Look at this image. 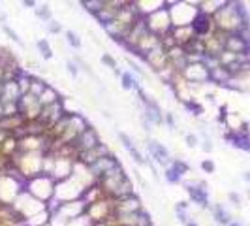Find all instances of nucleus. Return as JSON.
Masks as SVG:
<instances>
[{
  "label": "nucleus",
  "instance_id": "nucleus-1",
  "mask_svg": "<svg viewBox=\"0 0 250 226\" xmlns=\"http://www.w3.org/2000/svg\"><path fill=\"white\" fill-rule=\"evenodd\" d=\"M56 190V181L47 175V173H40L36 177H30L28 181H25V192H28L32 198H36L38 202H42L45 206L51 204V200L55 198Z\"/></svg>",
  "mask_w": 250,
  "mask_h": 226
},
{
  "label": "nucleus",
  "instance_id": "nucleus-2",
  "mask_svg": "<svg viewBox=\"0 0 250 226\" xmlns=\"http://www.w3.org/2000/svg\"><path fill=\"white\" fill-rule=\"evenodd\" d=\"M167 12L173 27H190L194 23L196 15L199 14L197 2H184V0L167 2Z\"/></svg>",
  "mask_w": 250,
  "mask_h": 226
},
{
  "label": "nucleus",
  "instance_id": "nucleus-3",
  "mask_svg": "<svg viewBox=\"0 0 250 226\" xmlns=\"http://www.w3.org/2000/svg\"><path fill=\"white\" fill-rule=\"evenodd\" d=\"M213 23H214L216 30L226 32V34H233L239 28H243V23L237 15L235 2H224L222 8L213 15Z\"/></svg>",
  "mask_w": 250,
  "mask_h": 226
},
{
  "label": "nucleus",
  "instance_id": "nucleus-4",
  "mask_svg": "<svg viewBox=\"0 0 250 226\" xmlns=\"http://www.w3.org/2000/svg\"><path fill=\"white\" fill-rule=\"evenodd\" d=\"M182 187H184V190H186V194H188V202L190 204H194L197 207H201V209H211V204H209V187L205 181H188V179H184L182 181Z\"/></svg>",
  "mask_w": 250,
  "mask_h": 226
},
{
  "label": "nucleus",
  "instance_id": "nucleus-5",
  "mask_svg": "<svg viewBox=\"0 0 250 226\" xmlns=\"http://www.w3.org/2000/svg\"><path fill=\"white\" fill-rule=\"evenodd\" d=\"M145 23H147L149 32L156 34L158 38L167 34V32H171L173 25H171V17H169V12H167V2L164 4V8H160L154 14L147 15L145 17Z\"/></svg>",
  "mask_w": 250,
  "mask_h": 226
},
{
  "label": "nucleus",
  "instance_id": "nucleus-6",
  "mask_svg": "<svg viewBox=\"0 0 250 226\" xmlns=\"http://www.w3.org/2000/svg\"><path fill=\"white\" fill-rule=\"evenodd\" d=\"M42 106H40V100L38 96H34V94H23L21 98H19V113H21V117L27 121V123H34V121H38L40 119V115H42Z\"/></svg>",
  "mask_w": 250,
  "mask_h": 226
},
{
  "label": "nucleus",
  "instance_id": "nucleus-7",
  "mask_svg": "<svg viewBox=\"0 0 250 226\" xmlns=\"http://www.w3.org/2000/svg\"><path fill=\"white\" fill-rule=\"evenodd\" d=\"M145 147H147V153L153 158L154 164H158V166H162V168H167V166L171 164L173 158H171V153H169V149H167L164 143L149 138L147 143H145Z\"/></svg>",
  "mask_w": 250,
  "mask_h": 226
},
{
  "label": "nucleus",
  "instance_id": "nucleus-8",
  "mask_svg": "<svg viewBox=\"0 0 250 226\" xmlns=\"http://www.w3.org/2000/svg\"><path fill=\"white\" fill-rule=\"evenodd\" d=\"M182 77L188 81V85H199L201 87V85L209 83V68L205 66V62H192L184 68Z\"/></svg>",
  "mask_w": 250,
  "mask_h": 226
},
{
  "label": "nucleus",
  "instance_id": "nucleus-9",
  "mask_svg": "<svg viewBox=\"0 0 250 226\" xmlns=\"http://www.w3.org/2000/svg\"><path fill=\"white\" fill-rule=\"evenodd\" d=\"M123 164H121V160L117 158V156L113 155V153H109V155H106V156H102V158H98L96 162L90 166V173L96 177V181L98 179H102L104 175H107V173H111L113 170H117V168H121Z\"/></svg>",
  "mask_w": 250,
  "mask_h": 226
},
{
  "label": "nucleus",
  "instance_id": "nucleus-10",
  "mask_svg": "<svg viewBox=\"0 0 250 226\" xmlns=\"http://www.w3.org/2000/svg\"><path fill=\"white\" fill-rule=\"evenodd\" d=\"M123 6H125V2H119V0H104V8L94 15L96 21L100 23V27H107L113 19L119 15V12L123 10Z\"/></svg>",
  "mask_w": 250,
  "mask_h": 226
},
{
  "label": "nucleus",
  "instance_id": "nucleus-11",
  "mask_svg": "<svg viewBox=\"0 0 250 226\" xmlns=\"http://www.w3.org/2000/svg\"><path fill=\"white\" fill-rule=\"evenodd\" d=\"M73 145H75L77 153H81V151H90V149H96L98 145H102V138H100V134H98L96 128L89 125Z\"/></svg>",
  "mask_w": 250,
  "mask_h": 226
},
{
  "label": "nucleus",
  "instance_id": "nucleus-12",
  "mask_svg": "<svg viewBox=\"0 0 250 226\" xmlns=\"http://www.w3.org/2000/svg\"><path fill=\"white\" fill-rule=\"evenodd\" d=\"M117 138H119V141H121V145L126 149V153L130 155V158H132L138 166H149V160L145 158V155L139 151V147L134 143V140H132L126 132H123V130H121V132H117Z\"/></svg>",
  "mask_w": 250,
  "mask_h": 226
},
{
  "label": "nucleus",
  "instance_id": "nucleus-13",
  "mask_svg": "<svg viewBox=\"0 0 250 226\" xmlns=\"http://www.w3.org/2000/svg\"><path fill=\"white\" fill-rule=\"evenodd\" d=\"M141 60H143V62H145V64L154 72V74L162 72L167 64H169V60H167V51L162 47V45H160V47H156V49H153L151 53H147Z\"/></svg>",
  "mask_w": 250,
  "mask_h": 226
},
{
  "label": "nucleus",
  "instance_id": "nucleus-14",
  "mask_svg": "<svg viewBox=\"0 0 250 226\" xmlns=\"http://www.w3.org/2000/svg\"><path fill=\"white\" fill-rule=\"evenodd\" d=\"M224 141L230 143L232 147H235L239 151L250 153V132H243V130H226L224 132Z\"/></svg>",
  "mask_w": 250,
  "mask_h": 226
},
{
  "label": "nucleus",
  "instance_id": "nucleus-15",
  "mask_svg": "<svg viewBox=\"0 0 250 226\" xmlns=\"http://www.w3.org/2000/svg\"><path fill=\"white\" fill-rule=\"evenodd\" d=\"M143 211V204L138 194L121 198L115 202V215H134V213Z\"/></svg>",
  "mask_w": 250,
  "mask_h": 226
},
{
  "label": "nucleus",
  "instance_id": "nucleus-16",
  "mask_svg": "<svg viewBox=\"0 0 250 226\" xmlns=\"http://www.w3.org/2000/svg\"><path fill=\"white\" fill-rule=\"evenodd\" d=\"M192 30H194L196 38H207L211 32H214L216 28H214V23H213V17L211 15H205V14H197L194 19V23L190 25Z\"/></svg>",
  "mask_w": 250,
  "mask_h": 226
},
{
  "label": "nucleus",
  "instance_id": "nucleus-17",
  "mask_svg": "<svg viewBox=\"0 0 250 226\" xmlns=\"http://www.w3.org/2000/svg\"><path fill=\"white\" fill-rule=\"evenodd\" d=\"M171 36H173L175 43L179 47H184V49L196 40V34L194 30H192V27H173L171 28Z\"/></svg>",
  "mask_w": 250,
  "mask_h": 226
},
{
  "label": "nucleus",
  "instance_id": "nucleus-18",
  "mask_svg": "<svg viewBox=\"0 0 250 226\" xmlns=\"http://www.w3.org/2000/svg\"><path fill=\"white\" fill-rule=\"evenodd\" d=\"M23 96L21 89L15 79H10V81H4L2 85V94H0V102L2 104H8V102H19V98Z\"/></svg>",
  "mask_w": 250,
  "mask_h": 226
},
{
  "label": "nucleus",
  "instance_id": "nucleus-19",
  "mask_svg": "<svg viewBox=\"0 0 250 226\" xmlns=\"http://www.w3.org/2000/svg\"><path fill=\"white\" fill-rule=\"evenodd\" d=\"M249 47H250V43L247 42V40H243L237 32L228 34V38H226V45H224V49H226V51H230V53H233V55H243Z\"/></svg>",
  "mask_w": 250,
  "mask_h": 226
},
{
  "label": "nucleus",
  "instance_id": "nucleus-20",
  "mask_svg": "<svg viewBox=\"0 0 250 226\" xmlns=\"http://www.w3.org/2000/svg\"><path fill=\"white\" fill-rule=\"evenodd\" d=\"M230 81H232V74L224 66H216V68L209 70V83L218 85V87H228Z\"/></svg>",
  "mask_w": 250,
  "mask_h": 226
},
{
  "label": "nucleus",
  "instance_id": "nucleus-21",
  "mask_svg": "<svg viewBox=\"0 0 250 226\" xmlns=\"http://www.w3.org/2000/svg\"><path fill=\"white\" fill-rule=\"evenodd\" d=\"M211 215H213V221L218 226H228L233 219H232V213L224 207L222 204H213L211 206Z\"/></svg>",
  "mask_w": 250,
  "mask_h": 226
},
{
  "label": "nucleus",
  "instance_id": "nucleus-22",
  "mask_svg": "<svg viewBox=\"0 0 250 226\" xmlns=\"http://www.w3.org/2000/svg\"><path fill=\"white\" fill-rule=\"evenodd\" d=\"M121 87H123L125 91H134V93H138L139 89H141V83H139V77L136 74H132V72H123V74H121Z\"/></svg>",
  "mask_w": 250,
  "mask_h": 226
},
{
  "label": "nucleus",
  "instance_id": "nucleus-23",
  "mask_svg": "<svg viewBox=\"0 0 250 226\" xmlns=\"http://www.w3.org/2000/svg\"><path fill=\"white\" fill-rule=\"evenodd\" d=\"M40 106L42 108H49V106H53V104H56V102H60V94H58V91H56L55 87H47L45 91H43L42 94H40Z\"/></svg>",
  "mask_w": 250,
  "mask_h": 226
},
{
  "label": "nucleus",
  "instance_id": "nucleus-24",
  "mask_svg": "<svg viewBox=\"0 0 250 226\" xmlns=\"http://www.w3.org/2000/svg\"><path fill=\"white\" fill-rule=\"evenodd\" d=\"M173 209H175L177 221H179L181 225H186V223L190 221V215H188V211H190V202H188V200H179Z\"/></svg>",
  "mask_w": 250,
  "mask_h": 226
},
{
  "label": "nucleus",
  "instance_id": "nucleus-25",
  "mask_svg": "<svg viewBox=\"0 0 250 226\" xmlns=\"http://www.w3.org/2000/svg\"><path fill=\"white\" fill-rule=\"evenodd\" d=\"M182 108L186 110V113H190V115H194V117H201V115L205 113L203 104L196 98H190V100H186V102H182Z\"/></svg>",
  "mask_w": 250,
  "mask_h": 226
},
{
  "label": "nucleus",
  "instance_id": "nucleus-26",
  "mask_svg": "<svg viewBox=\"0 0 250 226\" xmlns=\"http://www.w3.org/2000/svg\"><path fill=\"white\" fill-rule=\"evenodd\" d=\"M36 49H38V53L42 56L43 60H51L53 58V47H51V43L47 38H40V40H36Z\"/></svg>",
  "mask_w": 250,
  "mask_h": 226
},
{
  "label": "nucleus",
  "instance_id": "nucleus-27",
  "mask_svg": "<svg viewBox=\"0 0 250 226\" xmlns=\"http://www.w3.org/2000/svg\"><path fill=\"white\" fill-rule=\"evenodd\" d=\"M47 87H49V83H47L45 79H42V77H36V75H32V77H30V87H28V93L40 98V94H42V93L45 91V89H47Z\"/></svg>",
  "mask_w": 250,
  "mask_h": 226
},
{
  "label": "nucleus",
  "instance_id": "nucleus-28",
  "mask_svg": "<svg viewBox=\"0 0 250 226\" xmlns=\"http://www.w3.org/2000/svg\"><path fill=\"white\" fill-rule=\"evenodd\" d=\"M34 14L45 25H49L53 21V12H51V6L49 4H38V8L34 10Z\"/></svg>",
  "mask_w": 250,
  "mask_h": 226
},
{
  "label": "nucleus",
  "instance_id": "nucleus-29",
  "mask_svg": "<svg viewBox=\"0 0 250 226\" xmlns=\"http://www.w3.org/2000/svg\"><path fill=\"white\" fill-rule=\"evenodd\" d=\"M64 40H66V43H68L71 49H81L83 47L81 36L75 30H64Z\"/></svg>",
  "mask_w": 250,
  "mask_h": 226
},
{
  "label": "nucleus",
  "instance_id": "nucleus-30",
  "mask_svg": "<svg viewBox=\"0 0 250 226\" xmlns=\"http://www.w3.org/2000/svg\"><path fill=\"white\" fill-rule=\"evenodd\" d=\"M164 179H166L169 185H179V183L184 181V177H182L181 173H179L175 168H171V166L164 168Z\"/></svg>",
  "mask_w": 250,
  "mask_h": 226
},
{
  "label": "nucleus",
  "instance_id": "nucleus-31",
  "mask_svg": "<svg viewBox=\"0 0 250 226\" xmlns=\"http://www.w3.org/2000/svg\"><path fill=\"white\" fill-rule=\"evenodd\" d=\"M81 6H83L85 12H89L90 15H96L104 8V0H83Z\"/></svg>",
  "mask_w": 250,
  "mask_h": 226
},
{
  "label": "nucleus",
  "instance_id": "nucleus-32",
  "mask_svg": "<svg viewBox=\"0 0 250 226\" xmlns=\"http://www.w3.org/2000/svg\"><path fill=\"white\" fill-rule=\"evenodd\" d=\"M169 166H171V168H175V170H177V171L181 173L182 177H184L186 173H190V164H188V162H186L184 158H173Z\"/></svg>",
  "mask_w": 250,
  "mask_h": 226
},
{
  "label": "nucleus",
  "instance_id": "nucleus-33",
  "mask_svg": "<svg viewBox=\"0 0 250 226\" xmlns=\"http://www.w3.org/2000/svg\"><path fill=\"white\" fill-rule=\"evenodd\" d=\"M2 32H4V34H6V36H8L10 40H12V42L17 43L19 47H25V43H23V40L19 38V34H17V32H15L14 28H12L10 25H8V23H6V25H2Z\"/></svg>",
  "mask_w": 250,
  "mask_h": 226
},
{
  "label": "nucleus",
  "instance_id": "nucleus-34",
  "mask_svg": "<svg viewBox=\"0 0 250 226\" xmlns=\"http://www.w3.org/2000/svg\"><path fill=\"white\" fill-rule=\"evenodd\" d=\"M100 62L106 66V68H109L111 72L117 70V66H119V62H117V58L111 55V53H104V55L100 56Z\"/></svg>",
  "mask_w": 250,
  "mask_h": 226
},
{
  "label": "nucleus",
  "instance_id": "nucleus-35",
  "mask_svg": "<svg viewBox=\"0 0 250 226\" xmlns=\"http://www.w3.org/2000/svg\"><path fill=\"white\" fill-rule=\"evenodd\" d=\"M66 72H68V75L70 77H71V79H77V77H79V66H77V64H75V62H73V60H66Z\"/></svg>",
  "mask_w": 250,
  "mask_h": 226
},
{
  "label": "nucleus",
  "instance_id": "nucleus-36",
  "mask_svg": "<svg viewBox=\"0 0 250 226\" xmlns=\"http://www.w3.org/2000/svg\"><path fill=\"white\" fill-rule=\"evenodd\" d=\"M199 168H201L203 173H209V175H211V173H214V171H216V164H214L211 158H205V160H201Z\"/></svg>",
  "mask_w": 250,
  "mask_h": 226
},
{
  "label": "nucleus",
  "instance_id": "nucleus-37",
  "mask_svg": "<svg viewBox=\"0 0 250 226\" xmlns=\"http://www.w3.org/2000/svg\"><path fill=\"white\" fill-rule=\"evenodd\" d=\"M62 30H64V28H62V23H60V21H56V19H53V21L47 25V32H49L51 36H58Z\"/></svg>",
  "mask_w": 250,
  "mask_h": 226
},
{
  "label": "nucleus",
  "instance_id": "nucleus-38",
  "mask_svg": "<svg viewBox=\"0 0 250 226\" xmlns=\"http://www.w3.org/2000/svg\"><path fill=\"white\" fill-rule=\"evenodd\" d=\"M164 125H166L169 130H175V128H177V121H175L173 113H169V112L164 113Z\"/></svg>",
  "mask_w": 250,
  "mask_h": 226
},
{
  "label": "nucleus",
  "instance_id": "nucleus-39",
  "mask_svg": "<svg viewBox=\"0 0 250 226\" xmlns=\"http://www.w3.org/2000/svg\"><path fill=\"white\" fill-rule=\"evenodd\" d=\"M184 143H186L188 149H194V147H197V143H199V138L196 134H186L184 136Z\"/></svg>",
  "mask_w": 250,
  "mask_h": 226
},
{
  "label": "nucleus",
  "instance_id": "nucleus-40",
  "mask_svg": "<svg viewBox=\"0 0 250 226\" xmlns=\"http://www.w3.org/2000/svg\"><path fill=\"white\" fill-rule=\"evenodd\" d=\"M199 143H201L203 153H211V151H213V141H211V138H209L205 132H203V140L199 141Z\"/></svg>",
  "mask_w": 250,
  "mask_h": 226
},
{
  "label": "nucleus",
  "instance_id": "nucleus-41",
  "mask_svg": "<svg viewBox=\"0 0 250 226\" xmlns=\"http://www.w3.org/2000/svg\"><path fill=\"white\" fill-rule=\"evenodd\" d=\"M228 117H230L228 106H220V108H218V123H220V125H226V123H228Z\"/></svg>",
  "mask_w": 250,
  "mask_h": 226
},
{
  "label": "nucleus",
  "instance_id": "nucleus-42",
  "mask_svg": "<svg viewBox=\"0 0 250 226\" xmlns=\"http://www.w3.org/2000/svg\"><path fill=\"white\" fill-rule=\"evenodd\" d=\"M126 62H128V66H130V68H132V74H136V75H138V77H145V72L141 70V68H139L138 64H136V62H134V60H130V58H128V60H126Z\"/></svg>",
  "mask_w": 250,
  "mask_h": 226
},
{
  "label": "nucleus",
  "instance_id": "nucleus-43",
  "mask_svg": "<svg viewBox=\"0 0 250 226\" xmlns=\"http://www.w3.org/2000/svg\"><path fill=\"white\" fill-rule=\"evenodd\" d=\"M228 200H230V202H232L235 207H239V206H241V196H239L237 192H233V190H232V192H228Z\"/></svg>",
  "mask_w": 250,
  "mask_h": 226
},
{
  "label": "nucleus",
  "instance_id": "nucleus-44",
  "mask_svg": "<svg viewBox=\"0 0 250 226\" xmlns=\"http://www.w3.org/2000/svg\"><path fill=\"white\" fill-rule=\"evenodd\" d=\"M21 6L27 8V10H36V8H38V2H36V0H23Z\"/></svg>",
  "mask_w": 250,
  "mask_h": 226
},
{
  "label": "nucleus",
  "instance_id": "nucleus-45",
  "mask_svg": "<svg viewBox=\"0 0 250 226\" xmlns=\"http://www.w3.org/2000/svg\"><path fill=\"white\" fill-rule=\"evenodd\" d=\"M141 127H143V130H145V132H151V130H153V125H151V123H149V121H147L143 115H141Z\"/></svg>",
  "mask_w": 250,
  "mask_h": 226
},
{
  "label": "nucleus",
  "instance_id": "nucleus-46",
  "mask_svg": "<svg viewBox=\"0 0 250 226\" xmlns=\"http://www.w3.org/2000/svg\"><path fill=\"white\" fill-rule=\"evenodd\" d=\"M6 21H8V14L6 12H0V27L6 25Z\"/></svg>",
  "mask_w": 250,
  "mask_h": 226
},
{
  "label": "nucleus",
  "instance_id": "nucleus-47",
  "mask_svg": "<svg viewBox=\"0 0 250 226\" xmlns=\"http://www.w3.org/2000/svg\"><path fill=\"white\" fill-rule=\"evenodd\" d=\"M184 226H199V223H197V221H194V219H190V221H188Z\"/></svg>",
  "mask_w": 250,
  "mask_h": 226
},
{
  "label": "nucleus",
  "instance_id": "nucleus-48",
  "mask_svg": "<svg viewBox=\"0 0 250 226\" xmlns=\"http://www.w3.org/2000/svg\"><path fill=\"white\" fill-rule=\"evenodd\" d=\"M243 179H245L247 183H250V171H245V173H243Z\"/></svg>",
  "mask_w": 250,
  "mask_h": 226
},
{
  "label": "nucleus",
  "instance_id": "nucleus-49",
  "mask_svg": "<svg viewBox=\"0 0 250 226\" xmlns=\"http://www.w3.org/2000/svg\"><path fill=\"white\" fill-rule=\"evenodd\" d=\"M228 226H243V225H241L239 221H232V223H230V225H228Z\"/></svg>",
  "mask_w": 250,
  "mask_h": 226
},
{
  "label": "nucleus",
  "instance_id": "nucleus-50",
  "mask_svg": "<svg viewBox=\"0 0 250 226\" xmlns=\"http://www.w3.org/2000/svg\"><path fill=\"white\" fill-rule=\"evenodd\" d=\"M43 226H53V225H51V223H47V225H43Z\"/></svg>",
  "mask_w": 250,
  "mask_h": 226
},
{
  "label": "nucleus",
  "instance_id": "nucleus-51",
  "mask_svg": "<svg viewBox=\"0 0 250 226\" xmlns=\"http://www.w3.org/2000/svg\"><path fill=\"white\" fill-rule=\"evenodd\" d=\"M153 226H154V225H153Z\"/></svg>",
  "mask_w": 250,
  "mask_h": 226
}]
</instances>
